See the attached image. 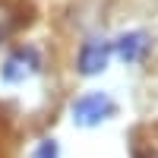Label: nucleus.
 <instances>
[{
    "label": "nucleus",
    "mask_w": 158,
    "mask_h": 158,
    "mask_svg": "<svg viewBox=\"0 0 158 158\" xmlns=\"http://www.w3.org/2000/svg\"><path fill=\"white\" fill-rule=\"evenodd\" d=\"M111 114H114V101L104 92H89V95L73 101V123L79 127H98Z\"/></svg>",
    "instance_id": "1"
},
{
    "label": "nucleus",
    "mask_w": 158,
    "mask_h": 158,
    "mask_svg": "<svg viewBox=\"0 0 158 158\" xmlns=\"http://www.w3.org/2000/svg\"><path fill=\"white\" fill-rule=\"evenodd\" d=\"M38 67H41V57H38L35 48H16L3 63V79L6 82H19V79L38 73Z\"/></svg>",
    "instance_id": "2"
},
{
    "label": "nucleus",
    "mask_w": 158,
    "mask_h": 158,
    "mask_svg": "<svg viewBox=\"0 0 158 158\" xmlns=\"http://www.w3.org/2000/svg\"><path fill=\"white\" fill-rule=\"evenodd\" d=\"M108 57H111V44L92 38V41H85L82 51H79V73H82V76L101 73L104 67H108Z\"/></svg>",
    "instance_id": "3"
},
{
    "label": "nucleus",
    "mask_w": 158,
    "mask_h": 158,
    "mask_svg": "<svg viewBox=\"0 0 158 158\" xmlns=\"http://www.w3.org/2000/svg\"><path fill=\"white\" fill-rule=\"evenodd\" d=\"M146 48H149V38H146V32H127V35H120L117 38V54H120V60H127V63H136V60H142V54H146Z\"/></svg>",
    "instance_id": "4"
},
{
    "label": "nucleus",
    "mask_w": 158,
    "mask_h": 158,
    "mask_svg": "<svg viewBox=\"0 0 158 158\" xmlns=\"http://www.w3.org/2000/svg\"><path fill=\"white\" fill-rule=\"evenodd\" d=\"M29 22V16H22V6L16 3H0V41H6V38L22 29V25Z\"/></svg>",
    "instance_id": "5"
},
{
    "label": "nucleus",
    "mask_w": 158,
    "mask_h": 158,
    "mask_svg": "<svg viewBox=\"0 0 158 158\" xmlns=\"http://www.w3.org/2000/svg\"><path fill=\"white\" fill-rule=\"evenodd\" d=\"M32 158H60V149H57V142H54V139H41Z\"/></svg>",
    "instance_id": "6"
}]
</instances>
